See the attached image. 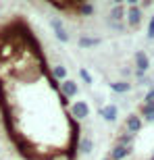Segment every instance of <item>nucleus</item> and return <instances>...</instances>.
Returning a JSON list of instances; mask_svg holds the SVG:
<instances>
[{
    "mask_svg": "<svg viewBox=\"0 0 154 160\" xmlns=\"http://www.w3.org/2000/svg\"><path fill=\"white\" fill-rule=\"evenodd\" d=\"M90 98L29 15H0V152L11 160H88Z\"/></svg>",
    "mask_w": 154,
    "mask_h": 160,
    "instance_id": "1",
    "label": "nucleus"
},
{
    "mask_svg": "<svg viewBox=\"0 0 154 160\" xmlns=\"http://www.w3.org/2000/svg\"><path fill=\"white\" fill-rule=\"evenodd\" d=\"M152 160H154V158H152Z\"/></svg>",
    "mask_w": 154,
    "mask_h": 160,
    "instance_id": "2",
    "label": "nucleus"
}]
</instances>
